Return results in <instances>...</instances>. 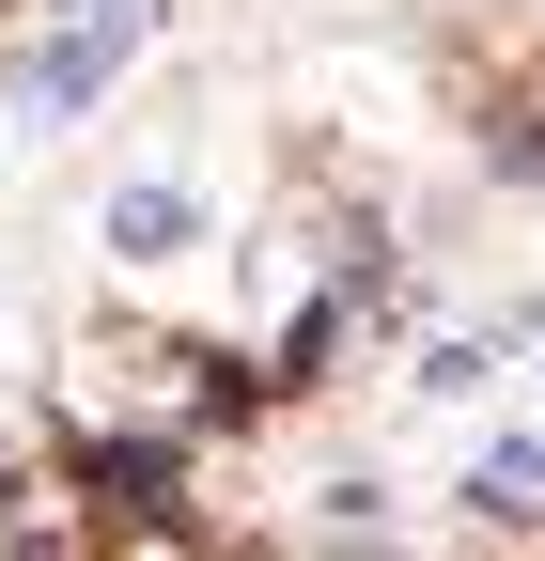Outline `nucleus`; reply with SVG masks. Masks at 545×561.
Masks as SVG:
<instances>
[{
  "mask_svg": "<svg viewBox=\"0 0 545 561\" xmlns=\"http://www.w3.org/2000/svg\"><path fill=\"white\" fill-rule=\"evenodd\" d=\"M125 32H141V0H109V16H94L79 47H62V62H47V94H94V79H109V62H125Z\"/></svg>",
  "mask_w": 545,
  "mask_h": 561,
  "instance_id": "obj_1",
  "label": "nucleus"
},
{
  "mask_svg": "<svg viewBox=\"0 0 545 561\" xmlns=\"http://www.w3.org/2000/svg\"><path fill=\"white\" fill-rule=\"evenodd\" d=\"M109 234H125V250H172V234H187V203H172V187H125V203H109Z\"/></svg>",
  "mask_w": 545,
  "mask_h": 561,
  "instance_id": "obj_2",
  "label": "nucleus"
},
{
  "mask_svg": "<svg viewBox=\"0 0 545 561\" xmlns=\"http://www.w3.org/2000/svg\"><path fill=\"white\" fill-rule=\"evenodd\" d=\"M484 483H499V515H545V453H499Z\"/></svg>",
  "mask_w": 545,
  "mask_h": 561,
  "instance_id": "obj_3",
  "label": "nucleus"
}]
</instances>
